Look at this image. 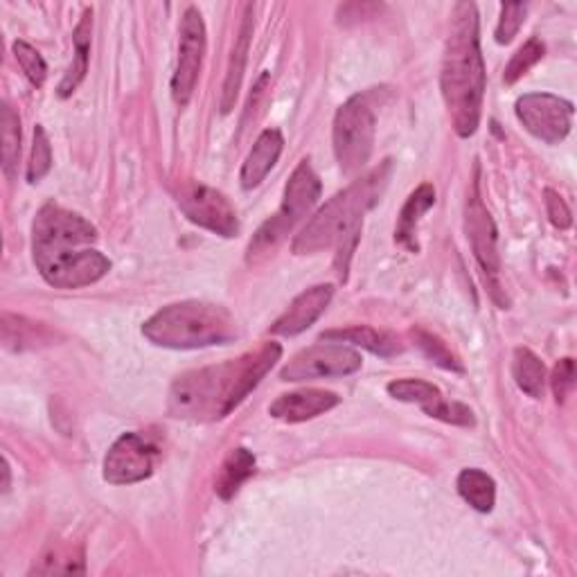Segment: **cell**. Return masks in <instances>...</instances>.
<instances>
[{
    "label": "cell",
    "mask_w": 577,
    "mask_h": 577,
    "mask_svg": "<svg viewBox=\"0 0 577 577\" xmlns=\"http://www.w3.org/2000/svg\"><path fill=\"white\" fill-rule=\"evenodd\" d=\"M544 197H546V212H548L550 223H553L555 228H559V230L570 228L573 217H570V210H568L566 201H564L555 190H550V188L544 192Z\"/></svg>",
    "instance_id": "d6a6232c"
},
{
    "label": "cell",
    "mask_w": 577,
    "mask_h": 577,
    "mask_svg": "<svg viewBox=\"0 0 577 577\" xmlns=\"http://www.w3.org/2000/svg\"><path fill=\"white\" fill-rule=\"evenodd\" d=\"M526 12H528V6H524V3H508V6L501 8V21H499V28H497V43L506 46L517 37L519 28L526 21Z\"/></svg>",
    "instance_id": "4dcf8cb0"
},
{
    "label": "cell",
    "mask_w": 577,
    "mask_h": 577,
    "mask_svg": "<svg viewBox=\"0 0 577 577\" xmlns=\"http://www.w3.org/2000/svg\"><path fill=\"white\" fill-rule=\"evenodd\" d=\"M414 339L420 346V350L440 368L445 370H454V372H462V366L458 364V359L449 352V348L434 335L425 332V329H414Z\"/></svg>",
    "instance_id": "f1b7e54d"
},
{
    "label": "cell",
    "mask_w": 577,
    "mask_h": 577,
    "mask_svg": "<svg viewBox=\"0 0 577 577\" xmlns=\"http://www.w3.org/2000/svg\"><path fill=\"white\" fill-rule=\"evenodd\" d=\"M517 118L537 140L559 145L573 127V105L550 93H528L517 100Z\"/></svg>",
    "instance_id": "9c48e42d"
},
{
    "label": "cell",
    "mask_w": 577,
    "mask_h": 577,
    "mask_svg": "<svg viewBox=\"0 0 577 577\" xmlns=\"http://www.w3.org/2000/svg\"><path fill=\"white\" fill-rule=\"evenodd\" d=\"M370 93L350 98L335 116V153L344 175L361 172L372 153L377 116Z\"/></svg>",
    "instance_id": "52a82bcc"
},
{
    "label": "cell",
    "mask_w": 577,
    "mask_h": 577,
    "mask_svg": "<svg viewBox=\"0 0 577 577\" xmlns=\"http://www.w3.org/2000/svg\"><path fill=\"white\" fill-rule=\"evenodd\" d=\"M460 497L478 513H491L497 504V485L480 469H462L456 480Z\"/></svg>",
    "instance_id": "603a6c76"
},
{
    "label": "cell",
    "mask_w": 577,
    "mask_h": 577,
    "mask_svg": "<svg viewBox=\"0 0 577 577\" xmlns=\"http://www.w3.org/2000/svg\"><path fill=\"white\" fill-rule=\"evenodd\" d=\"M575 384V364L573 359H561L555 370H553V377H550V386H553V392H555V399L557 401H564L568 390L573 388Z\"/></svg>",
    "instance_id": "1f68e13d"
},
{
    "label": "cell",
    "mask_w": 577,
    "mask_h": 577,
    "mask_svg": "<svg viewBox=\"0 0 577 577\" xmlns=\"http://www.w3.org/2000/svg\"><path fill=\"white\" fill-rule=\"evenodd\" d=\"M339 404H341V397L337 392L309 388V390L280 395L269 406V414L282 422H307V420H314V418L327 414V410H332Z\"/></svg>",
    "instance_id": "2e32d148"
},
{
    "label": "cell",
    "mask_w": 577,
    "mask_h": 577,
    "mask_svg": "<svg viewBox=\"0 0 577 577\" xmlns=\"http://www.w3.org/2000/svg\"><path fill=\"white\" fill-rule=\"evenodd\" d=\"M335 287L332 285H316L307 291H302L289 309L273 322L271 332L278 337H296L305 332L307 327H311L320 314L327 309V305L332 302Z\"/></svg>",
    "instance_id": "9a60e30c"
},
{
    "label": "cell",
    "mask_w": 577,
    "mask_h": 577,
    "mask_svg": "<svg viewBox=\"0 0 577 577\" xmlns=\"http://www.w3.org/2000/svg\"><path fill=\"white\" fill-rule=\"evenodd\" d=\"M436 206V190L434 186L425 183L420 186L414 195H410L399 212L397 219V228H395V239L408 249L410 253H418L420 251V243H418V223L422 219L425 212H429Z\"/></svg>",
    "instance_id": "ac0fdd59"
},
{
    "label": "cell",
    "mask_w": 577,
    "mask_h": 577,
    "mask_svg": "<svg viewBox=\"0 0 577 577\" xmlns=\"http://www.w3.org/2000/svg\"><path fill=\"white\" fill-rule=\"evenodd\" d=\"M451 19L440 84L454 131L460 138H469L480 125L485 98V61L480 52L476 6L458 3Z\"/></svg>",
    "instance_id": "3957f363"
},
{
    "label": "cell",
    "mask_w": 577,
    "mask_h": 577,
    "mask_svg": "<svg viewBox=\"0 0 577 577\" xmlns=\"http://www.w3.org/2000/svg\"><path fill=\"white\" fill-rule=\"evenodd\" d=\"M390 397L408 404H418L429 418L442 420L447 425L456 427H474V414L458 404V401H447L445 395L440 392L438 386L425 381V379H397L388 384Z\"/></svg>",
    "instance_id": "5bb4252c"
},
{
    "label": "cell",
    "mask_w": 577,
    "mask_h": 577,
    "mask_svg": "<svg viewBox=\"0 0 577 577\" xmlns=\"http://www.w3.org/2000/svg\"><path fill=\"white\" fill-rule=\"evenodd\" d=\"M320 199V179L314 172L309 160H300L298 168L294 170L282 203L278 212L265 221V226L256 232L253 241L249 243V262H258L260 258L276 251L278 246L285 241V237L311 212V208Z\"/></svg>",
    "instance_id": "8992f818"
},
{
    "label": "cell",
    "mask_w": 577,
    "mask_h": 577,
    "mask_svg": "<svg viewBox=\"0 0 577 577\" xmlns=\"http://www.w3.org/2000/svg\"><path fill=\"white\" fill-rule=\"evenodd\" d=\"M513 375L517 386L539 399L544 392V384H546V366L541 364V359L528 350V348H517L515 350V359H513Z\"/></svg>",
    "instance_id": "cb8c5ba5"
},
{
    "label": "cell",
    "mask_w": 577,
    "mask_h": 577,
    "mask_svg": "<svg viewBox=\"0 0 577 577\" xmlns=\"http://www.w3.org/2000/svg\"><path fill=\"white\" fill-rule=\"evenodd\" d=\"M467 237L471 241V251L476 256V262L480 265V269L485 271V276L491 278V296L499 300V305L506 307V302L499 296V285H497V276L501 271V258H499V237H497V226H494V219L489 215V210L485 208L483 199H480V190H478V181L471 188V195L467 199Z\"/></svg>",
    "instance_id": "30bf717a"
},
{
    "label": "cell",
    "mask_w": 577,
    "mask_h": 577,
    "mask_svg": "<svg viewBox=\"0 0 577 577\" xmlns=\"http://www.w3.org/2000/svg\"><path fill=\"white\" fill-rule=\"evenodd\" d=\"M142 335L158 348L199 350L232 341L237 337V325L221 305L183 300L156 311L142 325Z\"/></svg>",
    "instance_id": "5b68a950"
},
{
    "label": "cell",
    "mask_w": 577,
    "mask_h": 577,
    "mask_svg": "<svg viewBox=\"0 0 577 577\" xmlns=\"http://www.w3.org/2000/svg\"><path fill=\"white\" fill-rule=\"evenodd\" d=\"M52 168V147L46 136V129L37 125L34 129V145H32V158L28 165V181L39 183Z\"/></svg>",
    "instance_id": "83f0119b"
},
{
    "label": "cell",
    "mask_w": 577,
    "mask_h": 577,
    "mask_svg": "<svg viewBox=\"0 0 577 577\" xmlns=\"http://www.w3.org/2000/svg\"><path fill=\"white\" fill-rule=\"evenodd\" d=\"M322 341L352 344V346H359L379 357H395L401 352V346L397 344L395 337H390L386 332H377V329L364 327V325L348 327V329H329V332L322 335Z\"/></svg>",
    "instance_id": "44dd1931"
},
{
    "label": "cell",
    "mask_w": 577,
    "mask_h": 577,
    "mask_svg": "<svg viewBox=\"0 0 577 577\" xmlns=\"http://www.w3.org/2000/svg\"><path fill=\"white\" fill-rule=\"evenodd\" d=\"M98 230L81 215L46 203L32 223V256L54 289H81L102 280L111 262L96 249Z\"/></svg>",
    "instance_id": "6da1fadb"
},
{
    "label": "cell",
    "mask_w": 577,
    "mask_h": 577,
    "mask_svg": "<svg viewBox=\"0 0 577 577\" xmlns=\"http://www.w3.org/2000/svg\"><path fill=\"white\" fill-rule=\"evenodd\" d=\"M14 57L19 61V66L23 68L26 77L30 79L32 87H43V81L48 77V66L43 61V57L39 54V50H34L28 41H14Z\"/></svg>",
    "instance_id": "f546056e"
},
{
    "label": "cell",
    "mask_w": 577,
    "mask_h": 577,
    "mask_svg": "<svg viewBox=\"0 0 577 577\" xmlns=\"http://www.w3.org/2000/svg\"><path fill=\"white\" fill-rule=\"evenodd\" d=\"M390 170L392 160H384L377 170H372L364 179L355 181L348 190L329 199L294 239V253L311 256L339 246L341 256L346 253L348 262L361 235L364 215L379 201L388 183Z\"/></svg>",
    "instance_id": "277c9868"
},
{
    "label": "cell",
    "mask_w": 577,
    "mask_h": 577,
    "mask_svg": "<svg viewBox=\"0 0 577 577\" xmlns=\"http://www.w3.org/2000/svg\"><path fill=\"white\" fill-rule=\"evenodd\" d=\"M544 52H546V48H544V43H541L539 39L533 37L530 41H526V43L513 54V59H510V63H508V68H506V74H504L506 84H515L517 79H521L537 61H541Z\"/></svg>",
    "instance_id": "4316f807"
},
{
    "label": "cell",
    "mask_w": 577,
    "mask_h": 577,
    "mask_svg": "<svg viewBox=\"0 0 577 577\" xmlns=\"http://www.w3.org/2000/svg\"><path fill=\"white\" fill-rule=\"evenodd\" d=\"M3 474H6V480H3V491H8V489H10V465H8V460L3 462Z\"/></svg>",
    "instance_id": "836d02e7"
},
{
    "label": "cell",
    "mask_w": 577,
    "mask_h": 577,
    "mask_svg": "<svg viewBox=\"0 0 577 577\" xmlns=\"http://www.w3.org/2000/svg\"><path fill=\"white\" fill-rule=\"evenodd\" d=\"M364 366V359L357 350L346 348L344 344H318L298 352L282 370V381H307V379H327V377H348Z\"/></svg>",
    "instance_id": "ba28073f"
},
{
    "label": "cell",
    "mask_w": 577,
    "mask_h": 577,
    "mask_svg": "<svg viewBox=\"0 0 577 577\" xmlns=\"http://www.w3.org/2000/svg\"><path fill=\"white\" fill-rule=\"evenodd\" d=\"M91 30H93V12L87 10L81 14V21L77 23L74 32H72V43H74V59L72 66L68 68L66 77L61 79V84L57 89L59 98H70L77 87L84 81L87 72H89V54H91Z\"/></svg>",
    "instance_id": "ffe728a7"
},
{
    "label": "cell",
    "mask_w": 577,
    "mask_h": 577,
    "mask_svg": "<svg viewBox=\"0 0 577 577\" xmlns=\"http://www.w3.org/2000/svg\"><path fill=\"white\" fill-rule=\"evenodd\" d=\"M253 474H256V456L249 449L237 447V449L230 451V456L221 465L215 489L223 501H230L235 494L239 491V487L246 480H249Z\"/></svg>",
    "instance_id": "7402d4cb"
},
{
    "label": "cell",
    "mask_w": 577,
    "mask_h": 577,
    "mask_svg": "<svg viewBox=\"0 0 577 577\" xmlns=\"http://www.w3.org/2000/svg\"><path fill=\"white\" fill-rule=\"evenodd\" d=\"M282 149H285V138L278 129L262 131L253 145V149L249 151V156H246V160L241 165V175H239L241 188L243 190L258 188L269 177V172L276 168Z\"/></svg>",
    "instance_id": "e0dca14e"
},
{
    "label": "cell",
    "mask_w": 577,
    "mask_h": 577,
    "mask_svg": "<svg viewBox=\"0 0 577 577\" xmlns=\"http://www.w3.org/2000/svg\"><path fill=\"white\" fill-rule=\"evenodd\" d=\"M84 553L72 550L66 546H57L50 553L41 557V564L32 568V573L41 575H52V573H84Z\"/></svg>",
    "instance_id": "484cf974"
},
{
    "label": "cell",
    "mask_w": 577,
    "mask_h": 577,
    "mask_svg": "<svg viewBox=\"0 0 577 577\" xmlns=\"http://www.w3.org/2000/svg\"><path fill=\"white\" fill-rule=\"evenodd\" d=\"M280 357L282 348L278 344H265L260 350L246 352L239 359L181 375L170 390L168 408L172 418L215 422L230 416L260 386Z\"/></svg>",
    "instance_id": "7a4b0ae2"
},
{
    "label": "cell",
    "mask_w": 577,
    "mask_h": 577,
    "mask_svg": "<svg viewBox=\"0 0 577 577\" xmlns=\"http://www.w3.org/2000/svg\"><path fill=\"white\" fill-rule=\"evenodd\" d=\"M206 54V26L197 8H190L181 21L179 61L172 77V98L183 109L195 96Z\"/></svg>",
    "instance_id": "8fae6325"
},
{
    "label": "cell",
    "mask_w": 577,
    "mask_h": 577,
    "mask_svg": "<svg viewBox=\"0 0 577 577\" xmlns=\"http://www.w3.org/2000/svg\"><path fill=\"white\" fill-rule=\"evenodd\" d=\"M177 201L186 217L221 237H235L239 230L237 212L232 203L217 190L201 186V183H188L177 195Z\"/></svg>",
    "instance_id": "7c38bea8"
},
{
    "label": "cell",
    "mask_w": 577,
    "mask_h": 577,
    "mask_svg": "<svg viewBox=\"0 0 577 577\" xmlns=\"http://www.w3.org/2000/svg\"><path fill=\"white\" fill-rule=\"evenodd\" d=\"M158 449L140 434H122L105 458V480L131 485L153 474Z\"/></svg>",
    "instance_id": "4fadbf2b"
},
{
    "label": "cell",
    "mask_w": 577,
    "mask_h": 577,
    "mask_svg": "<svg viewBox=\"0 0 577 577\" xmlns=\"http://www.w3.org/2000/svg\"><path fill=\"white\" fill-rule=\"evenodd\" d=\"M253 37V6H246V17L237 37V43L230 54L226 81H223V98H221V113H230L235 107V100L241 89V79L246 70V59H249V46Z\"/></svg>",
    "instance_id": "d6986e66"
},
{
    "label": "cell",
    "mask_w": 577,
    "mask_h": 577,
    "mask_svg": "<svg viewBox=\"0 0 577 577\" xmlns=\"http://www.w3.org/2000/svg\"><path fill=\"white\" fill-rule=\"evenodd\" d=\"M0 125H3V170L12 179L21 158V118L10 105H3Z\"/></svg>",
    "instance_id": "d4e9b609"
}]
</instances>
